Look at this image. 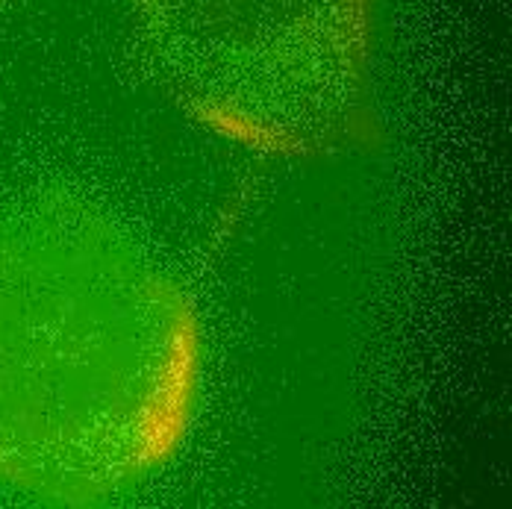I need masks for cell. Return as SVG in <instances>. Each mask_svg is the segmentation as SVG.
I'll return each instance as SVG.
<instances>
[{
  "label": "cell",
  "instance_id": "cell-1",
  "mask_svg": "<svg viewBox=\"0 0 512 509\" xmlns=\"http://www.w3.org/2000/svg\"><path fill=\"white\" fill-rule=\"evenodd\" d=\"M189 295L89 215H0V483L109 501L180 448L198 398Z\"/></svg>",
  "mask_w": 512,
  "mask_h": 509
},
{
  "label": "cell",
  "instance_id": "cell-2",
  "mask_svg": "<svg viewBox=\"0 0 512 509\" xmlns=\"http://www.w3.org/2000/svg\"><path fill=\"white\" fill-rule=\"evenodd\" d=\"M374 0H133L177 106L262 153H318L365 115Z\"/></svg>",
  "mask_w": 512,
  "mask_h": 509
}]
</instances>
